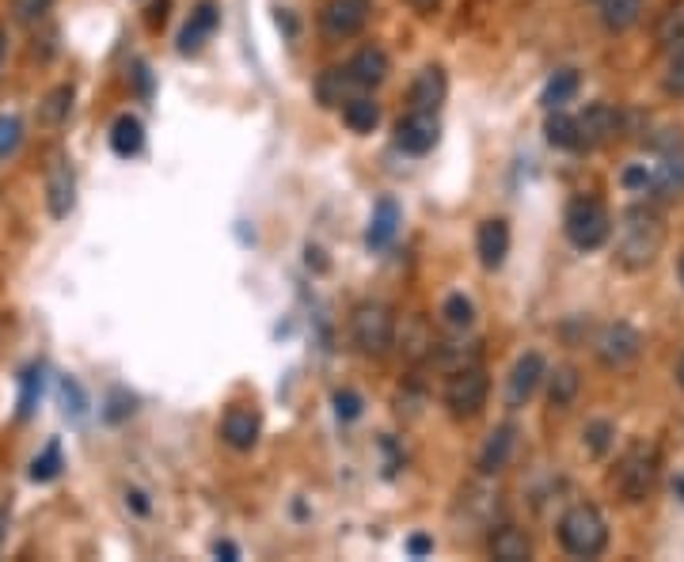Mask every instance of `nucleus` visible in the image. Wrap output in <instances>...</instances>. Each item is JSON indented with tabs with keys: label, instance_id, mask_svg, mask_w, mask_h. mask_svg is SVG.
<instances>
[{
	"label": "nucleus",
	"instance_id": "nucleus-10",
	"mask_svg": "<svg viewBox=\"0 0 684 562\" xmlns=\"http://www.w3.org/2000/svg\"><path fill=\"white\" fill-rule=\"evenodd\" d=\"M437 114L430 111H411L407 118H399L396 126V145L403 152H411V156H426V152L437 145Z\"/></svg>",
	"mask_w": 684,
	"mask_h": 562
},
{
	"label": "nucleus",
	"instance_id": "nucleus-5",
	"mask_svg": "<svg viewBox=\"0 0 684 562\" xmlns=\"http://www.w3.org/2000/svg\"><path fill=\"white\" fill-rule=\"evenodd\" d=\"M658 449H650V445H631L624 452V460H620V468L612 475V483L616 490L624 494L627 502H646L654 487H658Z\"/></svg>",
	"mask_w": 684,
	"mask_h": 562
},
{
	"label": "nucleus",
	"instance_id": "nucleus-7",
	"mask_svg": "<svg viewBox=\"0 0 684 562\" xmlns=\"http://www.w3.org/2000/svg\"><path fill=\"white\" fill-rule=\"evenodd\" d=\"M373 0H327L320 12V31L327 42H346L369 23Z\"/></svg>",
	"mask_w": 684,
	"mask_h": 562
},
{
	"label": "nucleus",
	"instance_id": "nucleus-34",
	"mask_svg": "<svg viewBox=\"0 0 684 562\" xmlns=\"http://www.w3.org/2000/svg\"><path fill=\"white\" fill-rule=\"evenodd\" d=\"M23 141V122L19 114H0V160H8Z\"/></svg>",
	"mask_w": 684,
	"mask_h": 562
},
{
	"label": "nucleus",
	"instance_id": "nucleus-23",
	"mask_svg": "<svg viewBox=\"0 0 684 562\" xmlns=\"http://www.w3.org/2000/svg\"><path fill=\"white\" fill-rule=\"evenodd\" d=\"M650 190H658V198H677L684 190V160L681 156H665L658 168L650 171Z\"/></svg>",
	"mask_w": 684,
	"mask_h": 562
},
{
	"label": "nucleus",
	"instance_id": "nucleus-12",
	"mask_svg": "<svg viewBox=\"0 0 684 562\" xmlns=\"http://www.w3.org/2000/svg\"><path fill=\"white\" fill-rule=\"evenodd\" d=\"M548 376V369H544V357L536 354H521L517 357V365H513L510 373V384H506V403L510 407H525L532 399V392L540 388V380Z\"/></svg>",
	"mask_w": 684,
	"mask_h": 562
},
{
	"label": "nucleus",
	"instance_id": "nucleus-3",
	"mask_svg": "<svg viewBox=\"0 0 684 562\" xmlns=\"http://www.w3.org/2000/svg\"><path fill=\"white\" fill-rule=\"evenodd\" d=\"M350 335L365 357H384L396 346V312L384 300H361L350 316Z\"/></svg>",
	"mask_w": 684,
	"mask_h": 562
},
{
	"label": "nucleus",
	"instance_id": "nucleus-27",
	"mask_svg": "<svg viewBox=\"0 0 684 562\" xmlns=\"http://www.w3.org/2000/svg\"><path fill=\"white\" fill-rule=\"evenodd\" d=\"M141 145H145V130H141V122H137L133 114H122L111 130V149L118 152V156H137Z\"/></svg>",
	"mask_w": 684,
	"mask_h": 562
},
{
	"label": "nucleus",
	"instance_id": "nucleus-4",
	"mask_svg": "<svg viewBox=\"0 0 684 562\" xmlns=\"http://www.w3.org/2000/svg\"><path fill=\"white\" fill-rule=\"evenodd\" d=\"M563 228H567V240L578 251H597L612 232V217H608L601 198H574L567 206Z\"/></svg>",
	"mask_w": 684,
	"mask_h": 562
},
{
	"label": "nucleus",
	"instance_id": "nucleus-14",
	"mask_svg": "<svg viewBox=\"0 0 684 562\" xmlns=\"http://www.w3.org/2000/svg\"><path fill=\"white\" fill-rule=\"evenodd\" d=\"M475 251H479V263L487 270H498L510 255V225L502 217H491L483 221L479 232H475Z\"/></svg>",
	"mask_w": 684,
	"mask_h": 562
},
{
	"label": "nucleus",
	"instance_id": "nucleus-37",
	"mask_svg": "<svg viewBox=\"0 0 684 562\" xmlns=\"http://www.w3.org/2000/svg\"><path fill=\"white\" fill-rule=\"evenodd\" d=\"M335 411H339V418H358L361 414V395L358 392H339L335 395Z\"/></svg>",
	"mask_w": 684,
	"mask_h": 562
},
{
	"label": "nucleus",
	"instance_id": "nucleus-1",
	"mask_svg": "<svg viewBox=\"0 0 684 562\" xmlns=\"http://www.w3.org/2000/svg\"><path fill=\"white\" fill-rule=\"evenodd\" d=\"M665 247V217L654 206H631L620 217V236H616V263L624 270H646Z\"/></svg>",
	"mask_w": 684,
	"mask_h": 562
},
{
	"label": "nucleus",
	"instance_id": "nucleus-33",
	"mask_svg": "<svg viewBox=\"0 0 684 562\" xmlns=\"http://www.w3.org/2000/svg\"><path fill=\"white\" fill-rule=\"evenodd\" d=\"M57 471H61V449H57V441H50L46 452L35 456V464H31V479H35V483H50V479H57Z\"/></svg>",
	"mask_w": 684,
	"mask_h": 562
},
{
	"label": "nucleus",
	"instance_id": "nucleus-39",
	"mask_svg": "<svg viewBox=\"0 0 684 562\" xmlns=\"http://www.w3.org/2000/svg\"><path fill=\"white\" fill-rule=\"evenodd\" d=\"M407 4L415 8L418 16H434V12L441 8V4H445V0H407Z\"/></svg>",
	"mask_w": 684,
	"mask_h": 562
},
{
	"label": "nucleus",
	"instance_id": "nucleus-13",
	"mask_svg": "<svg viewBox=\"0 0 684 562\" xmlns=\"http://www.w3.org/2000/svg\"><path fill=\"white\" fill-rule=\"evenodd\" d=\"M445 95H449V76L441 65H426L422 73L411 80V111H430L437 114L441 111V103H445Z\"/></svg>",
	"mask_w": 684,
	"mask_h": 562
},
{
	"label": "nucleus",
	"instance_id": "nucleus-22",
	"mask_svg": "<svg viewBox=\"0 0 684 562\" xmlns=\"http://www.w3.org/2000/svg\"><path fill=\"white\" fill-rule=\"evenodd\" d=\"M654 42L662 46V50H681L684 46V0H673L669 8H665L662 16H658V27H654Z\"/></svg>",
	"mask_w": 684,
	"mask_h": 562
},
{
	"label": "nucleus",
	"instance_id": "nucleus-38",
	"mask_svg": "<svg viewBox=\"0 0 684 562\" xmlns=\"http://www.w3.org/2000/svg\"><path fill=\"white\" fill-rule=\"evenodd\" d=\"M624 187L627 190H646V187H650V168H646V164H643V168H627L624 171Z\"/></svg>",
	"mask_w": 684,
	"mask_h": 562
},
{
	"label": "nucleus",
	"instance_id": "nucleus-44",
	"mask_svg": "<svg viewBox=\"0 0 684 562\" xmlns=\"http://www.w3.org/2000/svg\"><path fill=\"white\" fill-rule=\"evenodd\" d=\"M4 528H8V517H4V509H0V544H4Z\"/></svg>",
	"mask_w": 684,
	"mask_h": 562
},
{
	"label": "nucleus",
	"instance_id": "nucleus-42",
	"mask_svg": "<svg viewBox=\"0 0 684 562\" xmlns=\"http://www.w3.org/2000/svg\"><path fill=\"white\" fill-rule=\"evenodd\" d=\"M673 376H677V384L684 388V354L677 357V369H673Z\"/></svg>",
	"mask_w": 684,
	"mask_h": 562
},
{
	"label": "nucleus",
	"instance_id": "nucleus-17",
	"mask_svg": "<svg viewBox=\"0 0 684 562\" xmlns=\"http://www.w3.org/2000/svg\"><path fill=\"white\" fill-rule=\"evenodd\" d=\"M487 551H491V559H498V562H529L532 540L521 532V528L498 525L491 536H487Z\"/></svg>",
	"mask_w": 684,
	"mask_h": 562
},
{
	"label": "nucleus",
	"instance_id": "nucleus-28",
	"mask_svg": "<svg viewBox=\"0 0 684 562\" xmlns=\"http://www.w3.org/2000/svg\"><path fill=\"white\" fill-rule=\"evenodd\" d=\"M73 111V84H57L54 92H46V99L38 103V118L42 126H61Z\"/></svg>",
	"mask_w": 684,
	"mask_h": 562
},
{
	"label": "nucleus",
	"instance_id": "nucleus-32",
	"mask_svg": "<svg viewBox=\"0 0 684 562\" xmlns=\"http://www.w3.org/2000/svg\"><path fill=\"white\" fill-rule=\"evenodd\" d=\"M612 437H616V426L608 422V418H597V422H589L586 426V449L593 456H605L612 449Z\"/></svg>",
	"mask_w": 684,
	"mask_h": 562
},
{
	"label": "nucleus",
	"instance_id": "nucleus-31",
	"mask_svg": "<svg viewBox=\"0 0 684 562\" xmlns=\"http://www.w3.org/2000/svg\"><path fill=\"white\" fill-rule=\"evenodd\" d=\"M441 316H445V323H449V327H456V331H464V327H472L475 308H472V300L464 297V293H453V297L445 300Z\"/></svg>",
	"mask_w": 684,
	"mask_h": 562
},
{
	"label": "nucleus",
	"instance_id": "nucleus-21",
	"mask_svg": "<svg viewBox=\"0 0 684 562\" xmlns=\"http://www.w3.org/2000/svg\"><path fill=\"white\" fill-rule=\"evenodd\" d=\"M643 19V0H601V23L612 35H624Z\"/></svg>",
	"mask_w": 684,
	"mask_h": 562
},
{
	"label": "nucleus",
	"instance_id": "nucleus-2",
	"mask_svg": "<svg viewBox=\"0 0 684 562\" xmlns=\"http://www.w3.org/2000/svg\"><path fill=\"white\" fill-rule=\"evenodd\" d=\"M559 544L567 555L574 559H597L601 551L608 547V525L605 513L597 506H570L563 517H559Z\"/></svg>",
	"mask_w": 684,
	"mask_h": 562
},
{
	"label": "nucleus",
	"instance_id": "nucleus-25",
	"mask_svg": "<svg viewBox=\"0 0 684 562\" xmlns=\"http://www.w3.org/2000/svg\"><path fill=\"white\" fill-rule=\"evenodd\" d=\"M578 388H582V376L574 365H559L555 373L548 376V399L551 407H570L578 399Z\"/></svg>",
	"mask_w": 684,
	"mask_h": 562
},
{
	"label": "nucleus",
	"instance_id": "nucleus-29",
	"mask_svg": "<svg viewBox=\"0 0 684 562\" xmlns=\"http://www.w3.org/2000/svg\"><path fill=\"white\" fill-rule=\"evenodd\" d=\"M578 84H582V80H578V73H574V69H563V73H555L548 84H544L540 103H544L548 111H559L563 103H570V99L578 95Z\"/></svg>",
	"mask_w": 684,
	"mask_h": 562
},
{
	"label": "nucleus",
	"instance_id": "nucleus-9",
	"mask_svg": "<svg viewBox=\"0 0 684 562\" xmlns=\"http://www.w3.org/2000/svg\"><path fill=\"white\" fill-rule=\"evenodd\" d=\"M620 130V114L608 103H589L586 111L578 114V149H601L608 145Z\"/></svg>",
	"mask_w": 684,
	"mask_h": 562
},
{
	"label": "nucleus",
	"instance_id": "nucleus-16",
	"mask_svg": "<svg viewBox=\"0 0 684 562\" xmlns=\"http://www.w3.org/2000/svg\"><path fill=\"white\" fill-rule=\"evenodd\" d=\"M513 445H517V430H513L510 422H506V426H494L491 437H487V441H483V449H479L475 468L483 471V475H498V471L510 464Z\"/></svg>",
	"mask_w": 684,
	"mask_h": 562
},
{
	"label": "nucleus",
	"instance_id": "nucleus-43",
	"mask_svg": "<svg viewBox=\"0 0 684 562\" xmlns=\"http://www.w3.org/2000/svg\"><path fill=\"white\" fill-rule=\"evenodd\" d=\"M4 50H8V35H4V27H0V65H4Z\"/></svg>",
	"mask_w": 684,
	"mask_h": 562
},
{
	"label": "nucleus",
	"instance_id": "nucleus-19",
	"mask_svg": "<svg viewBox=\"0 0 684 562\" xmlns=\"http://www.w3.org/2000/svg\"><path fill=\"white\" fill-rule=\"evenodd\" d=\"M346 69H350V76H354L358 88H377V84L388 80V54L377 50V46H365V50L354 54V61H350Z\"/></svg>",
	"mask_w": 684,
	"mask_h": 562
},
{
	"label": "nucleus",
	"instance_id": "nucleus-26",
	"mask_svg": "<svg viewBox=\"0 0 684 562\" xmlns=\"http://www.w3.org/2000/svg\"><path fill=\"white\" fill-rule=\"evenodd\" d=\"M342 122H346L354 133H373L380 122V107L373 99H365V95H354V99H346V107H342Z\"/></svg>",
	"mask_w": 684,
	"mask_h": 562
},
{
	"label": "nucleus",
	"instance_id": "nucleus-20",
	"mask_svg": "<svg viewBox=\"0 0 684 562\" xmlns=\"http://www.w3.org/2000/svg\"><path fill=\"white\" fill-rule=\"evenodd\" d=\"M399 232V206L392 198H380L377 209H373V221H369V232H365V244L380 251V247H388L396 240Z\"/></svg>",
	"mask_w": 684,
	"mask_h": 562
},
{
	"label": "nucleus",
	"instance_id": "nucleus-41",
	"mask_svg": "<svg viewBox=\"0 0 684 562\" xmlns=\"http://www.w3.org/2000/svg\"><path fill=\"white\" fill-rule=\"evenodd\" d=\"M213 555H221V559H236V555H240V551H236V544H228V540H221V544H213Z\"/></svg>",
	"mask_w": 684,
	"mask_h": 562
},
{
	"label": "nucleus",
	"instance_id": "nucleus-35",
	"mask_svg": "<svg viewBox=\"0 0 684 562\" xmlns=\"http://www.w3.org/2000/svg\"><path fill=\"white\" fill-rule=\"evenodd\" d=\"M662 88H665V95H677V99L684 95V46L681 50H673V57H669Z\"/></svg>",
	"mask_w": 684,
	"mask_h": 562
},
{
	"label": "nucleus",
	"instance_id": "nucleus-45",
	"mask_svg": "<svg viewBox=\"0 0 684 562\" xmlns=\"http://www.w3.org/2000/svg\"><path fill=\"white\" fill-rule=\"evenodd\" d=\"M677 274H681V285H684V255H681V263H677Z\"/></svg>",
	"mask_w": 684,
	"mask_h": 562
},
{
	"label": "nucleus",
	"instance_id": "nucleus-8",
	"mask_svg": "<svg viewBox=\"0 0 684 562\" xmlns=\"http://www.w3.org/2000/svg\"><path fill=\"white\" fill-rule=\"evenodd\" d=\"M639 354H643V335L631 323H608L597 335V361L605 369H627Z\"/></svg>",
	"mask_w": 684,
	"mask_h": 562
},
{
	"label": "nucleus",
	"instance_id": "nucleus-18",
	"mask_svg": "<svg viewBox=\"0 0 684 562\" xmlns=\"http://www.w3.org/2000/svg\"><path fill=\"white\" fill-rule=\"evenodd\" d=\"M217 4L213 0H202L194 12H190V23L183 27V35H179V54H194V50H202V42H206L213 31H217Z\"/></svg>",
	"mask_w": 684,
	"mask_h": 562
},
{
	"label": "nucleus",
	"instance_id": "nucleus-11",
	"mask_svg": "<svg viewBox=\"0 0 684 562\" xmlns=\"http://www.w3.org/2000/svg\"><path fill=\"white\" fill-rule=\"evenodd\" d=\"M46 206H50V217H69L76 206V179L73 168L65 156H54L50 168H46Z\"/></svg>",
	"mask_w": 684,
	"mask_h": 562
},
{
	"label": "nucleus",
	"instance_id": "nucleus-40",
	"mask_svg": "<svg viewBox=\"0 0 684 562\" xmlns=\"http://www.w3.org/2000/svg\"><path fill=\"white\" fill-rule=\"evenodd\" d=\"M407 547H411V555L418 559V555H430V551H434V540H426V536H411V544Z\"/></svg>",
	"mask_w": 684,
	"mask_h": 562
},
{
	"label": "nucleus",
	"instance_id": "nucleus-24",
	"mask_svg": "<svg viewBox=\"0 0 684 562\" xmlns=\"http://www.w3.org/2000/svg\"><path fill=\"white\" fill-rule=\"evenodd\" d=\"M350 88H358L354 76H350V69H327V73H320V80H316V99H320L323 107H339V103H346V92H350Z\"/></svg>",
	"mask_w": 684,
	"mask_h": 562
},
{
	"label": "nucleus",
	"instance_id": "nucleus-36",
	"mask_svg": "<svg viewBox=\"0 0 684 562\" xmlns=\"http://www.w3.org/2000/svg\"><path fill=\"white\" fill-rule=\"evenodd\" d=\"M50 8H54V0H12V16H16V23H38Z\"/></svg>",
	"mask_w": 684,
	"mask_h": 562
},
{
	"label": "nucleus",
	"instance_id": "nucleus-30",
	"mask_svg": "<svg viewBox=\"0 0 684 562\" xmlns=\"http://www.w3.org/2000/svg\"><path fill=\"white\" fill-rule=\"evenodd\" d=\"M544 133L555 149H578V118H570L563 111H551L544 122Z\"/></svg>",
	"mask_w": 684,
	"mask_h": 562
},
{
	"label": "nucleus",
	"instance_id": "nucleus-15",
	"mask_svg": "<svg viewBox=\"0 0 684 562\" xmlns=\"http://www.w3.org/2000/svg\"><path fill=\"white\" fill-rule=\"evenodd\" d=\"M221 441L236 452H251L259 441V414L247 407H228L221 418Z\"/></svg>",
	"mask_w": 684,
	"mask_h": 562
},
{
	"label": "nucleus",
	"instance_id": "nucleus-6",
	"mask_svg": "<svg viewBox=\"0 0 684 562\" xmlns=\"http://www.w3.org/2000/svg\"><path fill=\"white\" fill-rule=\"evenodd\" d=\"M487 392H491L487 373L479 365H464L445 384V407H449L453 418H475V414L487 407Z\"/></svg>",
	"mask_w": 684,
	"mask_h": 562
}]
</instances>
